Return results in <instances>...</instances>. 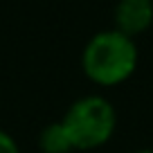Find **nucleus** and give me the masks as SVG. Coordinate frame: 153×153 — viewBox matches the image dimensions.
Here are the masks:
<instances>
[{"mask_svg": "<svg viewBox=\"0 0 153 153\" xmlns=\"http://www.w3.org/2000/svg\"><path fill=\"white\" fill-rule=\"evenodd\" d=\"M61 124L74 151H95L113 140L117 110L104 95H83L65 108Z\"/></svg>", "mask_w": 153, "mask_h": 153, "instance_id": "obj_2", "label": "nucleus"}, {"mask_svg": "<svg viewBox=\"0 0 153 153\" xmlns=\"http://www.w3.org/2000/svg\"><path fill=\"white\" fill-rule=\"evenodd\" d=\"M133 153H153V149L146 146V149H137V151H133Z\"/></svg>", "mask_w": 153, "mask_h": 153, "instance_id": "obj_6", "label": "nucleus"}, {"mask_svg": "<svg viewBox=\"0 0 153 153\" xmlns=\"http://www.w3.org/2000/svg\"><path fill=\"white\" fill-rule=\"evenodd\" d=\"M0 153H20L18 142H16L14 135L7 133L5 128H0Z\"/></svg>", "mask_w": 153, "mask_h": 153, "instance_id": "obj_5", "label": "nucleus"}, {"mask_svg": "<svg viewBox=\"0 0 153 153\" xmlns=\"http://www.w3.org/2000/svg\"><path fill=\"white\" fill-rule=\"evenodd\" d=\"M140 48L135 38L115 27L92 34L81 50V70L90 83L99 88H117L135 74Z\"/></svg>", "mask_w": 153, "mask_h": 153, "instance_id": "obj_1", "label": "nucleus"}, {"mask_svg": "<svg viewBox=\"0 0 153 153\" xmlns=\"http://www.w3.org/2000/svg\"><path fill=\"white\" fill-rule=\"evenodd\" d=\"M113 27L137 38L153 27V0H117L113 7Z\"/></svg>", "mask_w": 153, "mask_h": 153, "instance_id": "obj_3", "label": "nucleus"}, {"mask_svg": "<svg viewBox=\"0 0 153 153\" xmlns=\"http://www.w3.org/2000/svg\"><path fill=\"white\" fill-rule=\"evenodd\" d=\"M38 149H41V153H72L74 151L61 120L52 122V124H45L41 128V133H38Z\"/></svg>", "mask_w": 153, "mask_h": 153, "instance_id": "obj_4", "label": "nucleus"}]
</instances>
